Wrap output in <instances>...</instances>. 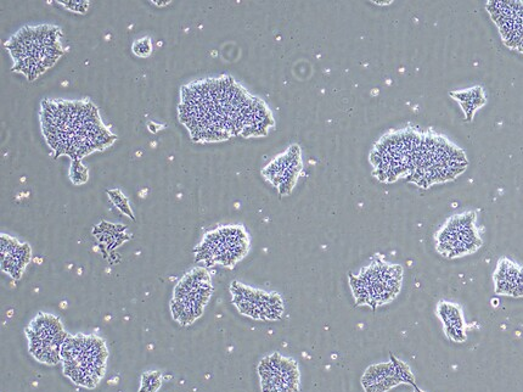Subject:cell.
Here are the masks:
<instances>
[{
  "instance_id": "1",
  "label": "cell",
  "mask_w": 523,
  "mask_h": 392,
  "mask_svg": "<svg viewBox=\"0 0 523 392\" xmlns=\"http://www.w3.org/2000/svg\"><path fill=\"white\" fill-rule=\"evenodd\" d=\"M179 114L195 142L260 137L274 125L267 106L230 77L185 87Z\"/></svg>"
},
{
  "instance_id": "2",
  "label": "cell",
  "mask_w": 523,
  "mask_h": 392,
  "mask_svg": "<svg viewBox=\"0 0 523 392\" xmlns=\"http://www.w3.org/2000/svg\"><path fill=\"white\" fill-rule=\"evenodd\" d=\"M42 122L50 147L73 160L108 147L115 139L91 103H44Z\"/></svg>"
},
{
  "instance_id": "3",
  "label": "cell",
  "mask_w": 523,
  "mask_h": 392,
  "mask_svg": "<svg viewBox=\"0 0 523 392\" xmlns=\"http://www.w3.org/2000/svg\"><path fill=\"white\" fill-rule=\"evenodd\" d=\"M466 154L441 134L426 131L416 153L415 165L408 181L421 188L453 181L468 168Z\"/></svg>"
},
{
  "instance_id": "4",
  "label": "cell",
  "mask_w": 523,
  "mask_h": 392,
  "mask_svg": "<svg viewBox=\"0 0 523 392\" xmlns=\"http://www.w3.org/2000/svg\"><path fill=\"white\" fill-rule=\"evenodd\" d=\"M58 28L41 26L25 28L10 39L7 48L15 60V69L33 80L52 67L64 49L61 47Z\"/></svg>"
},
{
  "instance_id": "5",
  "label": "cell",
  "mask_w": 523,
  "mask_h": 392,
  "mask_svg": "<svg viewBox=\"0 0 523 392\" xmlns=\"http://www.w3.org/2000/svg\"><path fill=\"white\" fill-rule=\"evenodd\" d=\"M421 138L423 132L414 128L385 134L375 144L370 155L375 176L386 183L396 182L401 178L408 179L414 170Z\"/></svg>"
},
{
  "instance_id": "6",
  "label": "cell",
  "mask_w": 523,
  "mask_h": 392,
  "mask_svg": "<svg viewBox=\"0 0 523 392\" xmlns=\"http://www.w3.org/2000/svg\"><path fill=\"white\" fill-rule=\"evenodd\" d=\"M61 361L66 377L83 388L93 389L105 374L108 349L99 336H67L61 349Z\"/></svg>"
},
{
  "instance_id": "7",
  "label": "cell",
  "mask_w": 523,
  "mask_h": 392,
  "mask_svg": "<svg viewBox=\"0 0 523 392\" xmlns=\"http://www.w3.org/2000/svg\"><path fill=\"white\" fill-rule=\"evenodd\" d=\"M403 283V268L384 260H375L371 265L351 277L354 299L358 305L376 308L397 298Z\"/></svg>"
},
{
  "instance_id": "8",
  "label": "cell",
  "mask_w": 523,
  "mask_h": 392,
  "mask_svg": "<svg viewBox=\"0 0 523 392\" xmlns=\"http://www.w3.org/2000/svg\"><path fill=\"white\" fill-rule=\"evenodd\" d=\"M481 246L475 212H464L449 218L436 235L437 251L447 259L474 254Z\"/></svg>"
},
{
  "instance_id": "9",
  "label": "cell",
  "mask_w": 523,
  "mask_h": 392,
  "mask_svg": "<svg viewBox=\"0 0 523 392\" xmlns=\"http://www.w3.org/2000/svg\"><path fill=\"white\" fill-rule=\"evenodd\" d=\"M249 250V237L241 227H223L208 233L199 248V260L232 267Z\"/></svg>"
},
{
  "instance_id": "10",
  "label": "cell",
  "mask_w": 523,
  "mask_h": 392,
  "mask_svg": "<svg viewBox=\"0 0 523 392\" xmlns=\"http://www.w3.org/2000/svg\"><path fill=\"white\" fill-rule=\"evenodd\" d=\"M28 346L36 360L55 364L61 361V349L67 339L60 319L48 313H39L26 329Z\"/></svg>"
},
{
  "instance_id": "11",
  "label": "cell",
  "mask_w": 523,
  "mask_h": 392,
  "mask_svg": "<svg viewBox=\"0 0 523 392\" xmlns=\"http://www.w3.org/2000/svg\"><path fill=\"white\" fill-rule=\"evenodd\" d=\"M211 280L207 272L196 270L179 283L172 304V311L182 323L198 318L211 296Z\"/></svg>"
},
{
  "instance_id": "12",
  "label": "cell",
  "mask_w": 523,
  "mask_h": 392,
  "mask_svg": "<svg viewBox=\"0 0 523 392\" xmlns=\"http://www.w3.org/2000/svg\"><path fill=\"white\" fill-rule=\"evenodd\" d=\"M263 392H298L300 390V371L291 358L273 354L258 366Z\"/></svg>"
},
{
  "instance_id": "13",
  "label": "cell",
  "mask_w": 523,
  "mask_h": 392,
  "mask_svg": "<svg viewBox=\"0 0 523 392\" xmlns=\"http://www.w3.org/2000/svg\"><path fill=\"white\" fill-rule=\"evenodd\" d=\"M489 15L499 28L505 46L523 54V3L491 2Z\"/></svg>"
},
{
  "instance_id": "14",
  "label": "cell",
  "mask_w": 523,
  "mask_h": 392,
  "mask_svg": "<svg viewBox=\"0 0 523 392\" xmlns=\"http://www.w3.org/2000/svg\"><path fill=\"white\" fill-rule=\"evenodd\" d=\"M493 278L497 294L516 299L523 298V266L509 259H502Z\"/></svg>"
},
{
  "instance_id": "15",
  "label": "cell",
  "mask_w": 523,
  "mask_h": 392,
  "mask_svg": "<svg viewBox=\"0 0 523 392\" xmlns=\"http://www.w3.org/2000/svg\"><path fill=\"white\" fill-rule=\"evenodd\" d=\"M300 171V153H298V151H291V153L285 155L283 159L269 166L268 172L271 173V175L268 176L269 181H272L281 193H289L291 188L294 187Z\"/></svg>"
},
{
  "instance_id": "16",
  "label": "cell",
  "mask_w": 523,
  "mask_h": 392,
  "mask_svg": "<svg viewBox=\"0 0 523 392\" xmlns=\"http://www.w3.org/2000/svg\"><path fill=\"white\" fill-rule=\"evenodd\" d=\"M28 260H30V250L27 245H20L14 239L3 237L2 265L5 272L14 278H20Z\"/></svg>"
},
{
  "instance_id": "17",
  "label": "cell",
  "mask_w": 523,
  "mask_h": 392,
  "mask_svg": "<svg viewBox=\"0 0 523 392\" xmlns=\"http://www.w3.org/2000/svg\"><path fill=\"white\" fill-rule=\"evenodd\" d=\"M438 315H440L444 327H446L449 338L458 341V343L465 340L464 317L459 306L442 302L438 306Z\"/></svg>"
},
{
  "instance_id": "18",
  "label": "cell",
  "mask_w": 523,
  "mask_h": 392,
  "mask_svg": "<svg viewBox=\"0 0 523 392\" xmlns=\"http://www.w3.org/2000/svg\"><path fill=\"white\" fill-rule=\"evenodd\" d=\"M452 97L458 100L469 121L474 116L476 110L486 104L485 93H483L482 88L478 87L469 89V91L452 93Z\"/></svg>"
},
{
  "instance_id": "19",
  "label": "cell",
  "mask_w": 523,
  "mask_h": 392,
  "mask_svg": "<svg viewBox=\"0 0 523 392\" xmlns=\"http://www.w3.org/2000/svg\"><path fill=\"white\" fill-rule=\"evenodd\" d=\"M133 50L139 56H148L153 50V46H151L149 39H142V41L134 44Z\"/></svg>"
},
{
  "instance_id": "20",
  "label": "cell",
  "mask_w": 523,
  "mask_h": 392,
  "mask_svg": "<svg viewBox=\"0 0 523 392\" xmlns=\"http://www.w3.org/2000/svg\"><path fill=\"white\" fill-rule=\"evenodd\" d=\"M416 392H423V391H420V390L416 389Z\"/></svg>"
}]
</instances>
